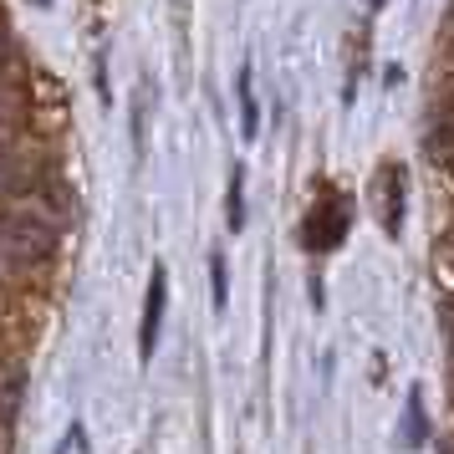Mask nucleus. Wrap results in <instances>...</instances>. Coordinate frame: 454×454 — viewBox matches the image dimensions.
<instances>
[{"label": "nucleus", "instance_id": "6", "mask_svg": "<svg viewBox=\"0 0 454 454\" xmlns=\"http://www.w3.org/2000/svg\"><path fill=\"white\" fill-rule=\"evenodd\" d=\"M246 225V205H240V168L230 174V230Z\"/></svg>", "mask_w": 454, "mask_h": 454}, {"label": "nucleus", "instance_id": "8", "mask_svg": "<svg viewBox=\"0 0 454 454\" xmlns=\"http://www.w3.org/2000/svg\"><path fill=\"white\" fill-rule=\"evenodd\" d=\"M215 301H225V261H220V255H215Z\"/></svg>", "mask_w": 454, "mask_h": 454}, {"label": "nucleus", "instance_id": "5", "mask_svg": "<svg viewBox=\"0 0 454 454\" xmlns=\"http://www.w3.org/2000/svg\"><path fill=\"white\" fill-rule=\"evenodd\" d=\"M21 403H26V368L21 363H0V419L11 429L21 419Z\"/></svg>", "mask_w": 454, "mask_h": 454}, {"label": "nucleus", "instance_id": "3", "mask_svg": "<svg viewBox=\"0 0 454 454\" xmlns=\"http://www.w3.org/2000/svg\"><path fill=\"white\" fill-rule=\"evenodd\" d=\"M372 205H378V220H383V230H388V235H398V230H403V205H409V168L398 164V159H388V164L372 174Z\"/></svg>", "mask_w": 454, "mask_h": 454}, {"label": "nucleus", "instance_id": "1", "mask_svg": "<svg viewBox=\"0 0 454 454\" xmlns=\"http://www.w3.org/2000/svg\"><path fill=\"white\" fill-rule=\"evenodd\" d=\"M57 255V225L42 209H5L0 215V286H26Z\"/></svg>", "mask_w": 454, "mask_h": 454}, {"label": "nucleus", "instance_id": "4", "mask_svg": "<svg viewBox=\"0 0 454 454\" xmlns=\"http://www.w3.org/2000/svg\"><path fill=\"white\" fill-rule=\"evenodd\" d=\"M164 296H168V276H164V266H153V276H148V296H144V322H138V352H144V357H153V348H159Z\"/></svg>", "mask_w": 454, "mask_h": 454}, {"label": "nucleus", "instance_id": "2", "mask_svg": "<svg viewBox=\"0 0 454 454\" xmlns=\"http://www.w3.org/2000/svg\"><path fill=\"white\" fill-rule=\"evenodd\" d=\"M348 220H352V205L342 189L322 184L317 189V205L307 209V220H301V240H307V250H337L342 246V235H348Z\"/></svg>", "mask_w": 454, "mask_h": 454}, {"label": "nucleus", "instance_id": "9", "mask_svg": "<svg viewBox=\"0 0 454 454\" xmlns=\"http://www.w3.org/2000/svg\"><path fill=\"white\" fill-rule=\"evenodd\" d=\"M0 454H11V424L0 419Z\"/></svg>", "mask_w": 454, "mask_h": 454}, {"label": "nucleus", "instance_id": "7", "mask_svg": "<svg viewBox=\"0 0 454 454\" xmlns=\"http://www.w3.org/2000/svg\"><path fill=\"white\" fill-rule=\"evenodd\" d=\"M240 107H246V133H255V98H250V72H240Z\"/></svg>", "mask_w": 454, "mask_h": 454}, {"label": "nucleus", "instance_id": "10", "mask_svg": "<svg viewBox=\"0 0 454 454\" xmlns=\"http://www.w3.org/2000/svg\"><path fill=\"white\" fill-rule=\"evenodd\" d=\"M372 5H383V0H372Z\"/></svg>", "mask_w": 454, "mask_h": 454}]
</instances>
